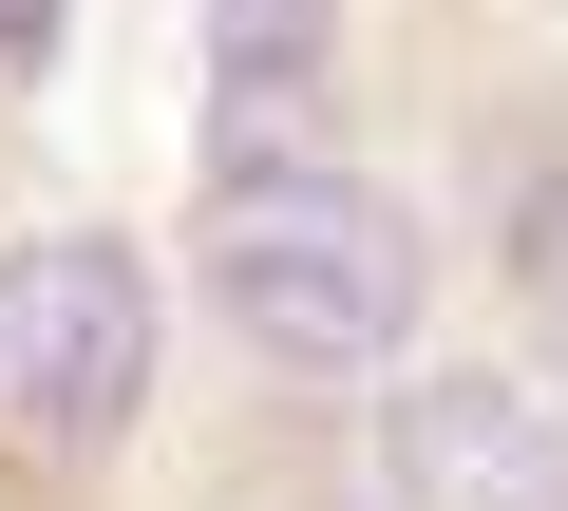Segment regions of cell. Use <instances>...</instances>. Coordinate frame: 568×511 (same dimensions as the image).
Returning <instances> with one entry per match:
<instances>
[{
  "mask_svg": "<svg viewBox=\"0 0 568 511\" xmlns=\"http://www.w3.org/2000/svg\"><path fill=\"white\" fill-rule=\"evenodd\" d=\"M209 285H227V323H246L265 360L361 379V360H398V323H417V227H398L379 190H342V171H246L227 227H209Z\"/></svg>",
  "mask_w": 568,
  "mask_h": 511,
  "instance_id": "6da1fadb",
  "label": "cell"
},
{
  "mask_svg": "<svg viewBox=\"0 0 568 511\" xmlns=\"http://www.w3.org/2000/svg\"><path fill=\"white\" fill-rule=\"evenodd\" d=\"M0 379L39 398V436H133V398H152V266L133 246H95V227H39L20 266H0Z\"/></svg>",
  "mask_w": 568,
  "mask_h": 511,
  "instance_id": "7a4b0ae2",
  "label": "cell"
},
{
  "mask_svg": "<svg viewBox=\"0 0 568 511\" xmlns=\"http://www.w3.org/2000/svg\"><path fill=\"white\" fill-rule=\"evenodd\" d=\"M379 492L398 511H568V417L530 379H398Z\"/></svg>",
  "mask_w": 568,
  "mask_h": 511,
  "instance_id": "3957f363",
  "label": "cell"
},
{
  "mask_svg": "<svg viewBox=\"0 0 568 511\" xmlns=\"http://www.w3.org/2000/svg\"><path fill=\"white\" fill-rule=\"evenodd\" d=\"M511 304L549 323V379H568V171H549V190L511 208Z\"/></svg>",
  "mask_w": 568,
  "mask_h": 511,
  "instance_id": "277c9868",
  "label": "cell"
},
{
  "mask_svg": "<svg viewBox=\"0 0 568 511\" xmlns=\"http://www.w3.org/2000/svg\"><path fill=\"white\" fill-rule=\"evenodd\" d=\"M0 58H58V0H0Z\"/></svg>",
  "mask_w": 568,
  "mask_h": 511,
  "instance_id": "5b68a950",
  "label": "cell"
},
{
  "mask_svg": "<svg viewBox=\"0 0 568 511\" xmlns=\"http://www.w3.org/2000/svg\"><path fill=\"white\" fill-rule=\"evenodd\" d=\"M246 20H265V39H284V0H246Z\"/></svg>",
  "mask_w": 568,
  "mask_h": 511,
  "instance_id": "8992f818",
  "label": "cell"
}]
</instances>
